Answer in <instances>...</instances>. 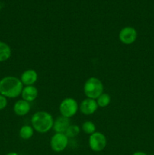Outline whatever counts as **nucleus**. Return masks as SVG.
I'll use <instances>...</instances> for the list:
<instances>
[{
	"instance_id": "f257e3e1",
	"label": "nucleus",
	"mask_w": 154,
	"mask_h": 155,
	"mask_svg": "<svg viewBox=\"0 0 154 155\" xmlns=\"http://www.w3.org/2000/svg\"><path fill=\"white\" fill-rule=\"evenodd\" d=\"M24 85L19 78L6 76L0 80V94L7 98H15L21 95Z\"/></svg>"
},
{
	"instance_id": "f03ea898",
	"label": "nucleus",
	"mask_w": 154,
	"mask_h": 155,
	"mask_svg": "<svg viewBox=\"0 0 154 155\" xmlns=\"http://www.w3.org/2000/svg\"><path fill=\"white\" fill-rule=\"evenodd\" d=\"M54 118L47 111H37L32 116L31 126L35 131L39 133H45L53 128Z\"/></svg>"
},
{
	"instance_id": "7ed1b4c3",
	"label": "nucleus",
	"mask_w": 154,
	"mask_h": 155,
	"mask_svg": "<svg viewBox=\"0 0 154 155\" xmlns=\"http://www.w3.org/2000/svg\"><path fill=\"white\" fill-rule=\"evenodd\" d=\"M83 91L87 98L96 100L104 93V85L101 80L97 77H90L85 83Z\"/></svg>"
},
{
	"instance_id": "20e7f679",
	"label": "nucleus",
	"mask_w": 154,
	"mask_h": 155,
	"mask_svg": "<svg viewBox=\"0 0 154 155\" xmlns=\"http://www.w3.org/2000/svg\"><path fill=\"white\" fill-rule=\"evenodd\" d=\"M79 110V104L76 100L72 98H66L60 102L59 110L61 116L70 118L76 114Z\"/></svg>"
},
{
	"instance_id": "39448f33",
	"label": "nucleus",
	"mask_w": 154,
	"mask_h": 155,
	"mask_svg": "<svg viewBox=\"0 0 154 155\" xmlns=\"http://www.w3.org/2000/svg\"><path fill=\"white\" fill-rule=\"evenodd\" d=\"M107 145L105 135L100 132H95L90 135L88 139V145L91 149L95 152L102 151Z\"/></svg>"
},
{
	"instance_id": "423d86ee",
	"label": "nucleus",
	"mask_w": 154,
	"mask_h": 155,
	"mask_svg": "<svg viewBox=\"0 0 154 155\" xmlns=\"http://www.w3.org/2000/svg\"><path fill=\"white\" fill-rule=\"evenodd\" d=\"M69 144V138L65 133H57L53 135L50 140V146L54 152H62L64 151Z\"/></svg>"
},
{
	"instance_id": "0eeeda50",
	"label": "nucleus",
	"mask_w": 154,
	"mask_h": 155,
	"mask_svg": "<svg viewBox=\"0 0 154 155\" xmlns=\"http://www.w3.org/2000/svg\"><path fill=\"white\" fill-rule=\"evenodd\" d=\"M137 32L133 27H125L121 29L119 33V39L125 45H131L136 41Z\"/></svg>"
},
{
	"instance_id": "6e6552de",
	"label": "nucleus",
	"mask_w": 154,
	"mask_h": 155,
	"mask_svg": "<svg viewBox=\"0 0 154 155\" xmlns=\"http://www.w3.org/2000/svg\"><path fill=\"white\" fill-rule=\"evenodd\" d=\"M98 105L97 104L96 100L89 98H86L82 100L79 106V109L80 110L81 113L86 116L93 114L98 110Z\"/></svg>"
},
{
	"instance_id": "1a4fd4ad",
	"label": "nucleus",
	"mask_w": 154,
	"mask_h": 155,
	"mask_svg": "<svg viewBox=\"0 0 154 155\" xmlns=\"http://www.w3.org/2000/svg\"><path fill=\"white\" fill-rule=\"evenodd\" d=\"M20 80L25 86H33L38 80V74L33 69L26 70L22 73Z\"/></svg>"
},
{
	"instance_id": "9d476101",
	"label": "nucleus",
	"mask_w": 154,
	"mask_h": 155,
	"mask_svg": "<svg viewBox=\"0 0 154 155\" xmlns=\"http://www.w3.org/2000/svg\"><path fill=\"white\" fill-rule=\"evenodd\" d=\"M70 125L71 124L69 118L65 117L60 115V117L54 120L52 129H54L55 133H65Z\"/></svg>"
},
{
	"instance_id": "9b49d317",
	"label": "nucleus",
	"mask_w": 154,
	"mask_h": 155,
	"mask_svg": "<svg viewBox=\"0 0 154 155\" xmlns=\"http://www.w3.org/2000/svg\"><path fill=\"white\" fill-rule=\"evenodd\" d=\"M31 106L30 102L24 99H20L14 103L13 110L17 116L24 117L30 112Z\"/></svg>"
},
{
	"instance_id": "f8f14e48",
	"label": "nucleus",
	"mask_w": 154,
	"mask_h": 155,
	"mask_svg": "<svg viewBox=\"0 0 154 155\" xmlns=\"http://www.w3.org/2000/svg\"><path fill=\"white\" fill-rule=\"evenodd\" d=\"M39 95L38 89L35 86H27L23 88V90L21 92V97L22 99L28 101V102H32L35 101Z\"/></svg>"
},
{
	"instance_id": "ddd939ff",
	"label": "nucleus",
	"mask_w": 154,
	"mask_h": 155,
	"mask_svg": "<svg viewBox=\"0 0 154 155\" xmlns=\"http://www.w3.org/2000/svg\"><path fill=\"white\" fill-rule=\"evenodd\" d=\"M11 56V48L8 44L0 41V63L8 60Z\"/></svg>"
},
{
	"instance_id": "4468645a",
	"label": "nucleus",
	"mask_w": 154,
	"mask_h": 155,
	"mask_svg": "<svg viewBox=\"0 0 154 155\" xmlns=\"http://www.w3.org/2000/svg\"><path fill=\"white\" fill-rule=\"evenodd\" d=\"M34 134V129L32 126L24 125L21 127L19 130V136L24 140H28L31 139Z\"/></svg>"
},
{
	"instance_id": "2eb2a0df",
	"label": "nucleus",
	"mask_w": 154,
	"mask_h": 155,
	"mask_svg": "<svg viewBox=\"0 0 154 155\" xmlns=\"http://www.w3.org/2000/svg\"><path fill=\"white\" fill-rule=\"evenodd\" d=\"M98 107H106L111 102V97L107 93H102L96 99Z\"/></svg>"
},
{
	"instance_id": "dca6fc26",
	"label": "nucleus",
	"mask_w": 154,
	"mask_h": 155,
	"mask_svg": "<svg viewBox=\"0 0 154 155\" xmlns=\"http://www.w3.org/2000/svg\"><path fill=\"white\" fill-rule=\"evenodd\" d=\"M82 131L85 134H88L90 136V135L93 134L94 133L96 132V126H95V124L92 121H85L82 124Z\"/></svg>"
},
{
	"instance_id": "f3484780",
	"label": "nucleus",
	"mask_w": 154,
	"mask_h": 155,
	"mask_svg": "<svg viewBox=\"0 0 154 155\" xmlns=\"http://www.w3.org/2000/svg\"><path fill=\"white\" fill-rule=\"evenodd\" d=\"M80 131H81V129H80V127L78 125L71 124L66 131V133H65V135L69 139H72V138H75V136H78L79 134Z\"/></svg>"
},
{
	"instance_id": "a211bd4d",
	"label": "nucleus",
	"mask_w": 154,
	"mask_h": 155,
	"mask_svg": "<svg viewBox=\"0 0 154 155\" xmlns=\"http://www.w3.org/2000/svg\"><path fill=\"white\" fill-rule=\"evenodd\" d=\"M8 105V98L0 94V110H4Z\"/></svg>"
},
{
	"instance_id": "6ab92c4d",
	"label": "nucleus",
	"mask_w": 154,
	"mask_h": 155,
	"mask_svg": "<svg viewBox=\"0 0 154 155\" xmlns=\"http://www.w3.org/2000/svg\"><path fill=\"white\" fill-rule=\"evenodd\" d=\"M132 155H148V154H146V153L143 152V151H136V152H134Z\"/></svg>"
},
{
	"instance_id": "aec40b11",
	"label": "nucleus",
	"mask_w": 154,
	"mask_h": 155,
	"mask_svg": "<svg viewBox=\"0 0 154 155\" xmlns=\"http://www.w3.org/2000/svg\"><path fill=\"white\" fill-rule=\"evenodd\" d=\"M5 155H20V154H18V153H17V152H9V153H8V154H5Z\"/></svg>"
},
{
	"instance_id": "412c9836",
	"label": "nucleus",
	"mask_w": 154,
	"mask_h": 155,
	"mask_svg": "<svg viewBox=\"0 0 154 155\" xmlns=\"http://www.w3.org/2000/svg\"><path fill=\"white\" fill-rule=\"evenodd\" d=\"M2 7H3V5H2V3L1 2H0V10H1V9L2 8Z\"/></svg>"
}]
</instances>
